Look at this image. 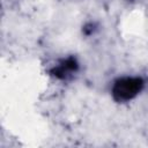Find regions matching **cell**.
<instances>
[{"label": "cell", "mask_w": 148, "mask_h": 148, "mask_svg": "<svg viewBox=\"0 0 148 148\" xmlns=\"http://www.w3.org/2000/svg\"><path fill=\"white\" fill-rule=\"evenodd\" d=\"M142 80L139 77H124L113 86V97L117 101H130L135 97L142 88Z\"/></svg>", "instance_id": "obj_1"}]
</instances>
